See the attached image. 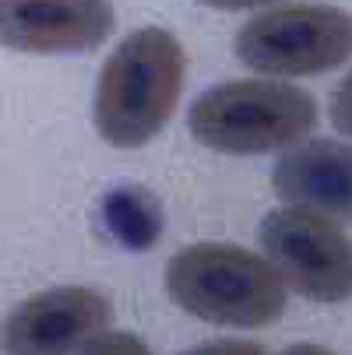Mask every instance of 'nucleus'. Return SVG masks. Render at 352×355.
<instances>
[{"label":"nucleus","mask_w":352,"mask_h":355,"mask_svg":"<svg viewBox=\"0 0 352 355\" xmlns=\"http://www.w3.org/2000/svg\"><path fill=\"white\" fill-rule=\"evenodd\" d=\"M271 187L285 208L352 225V144L314 137L285 148L271 169Z\"/></svg>","instance_id":"8"},{"label":"nucleus","mask_w":352,"mask_h":355,"mask_svg":"<svg viewBox=\"0 0 352 355\" xmlns=\"http://www.w3.org/2000/svg\"><path fill=\"white\" fill-rule=\"evenodd\" d=\"M205 8H215V11H254V8H271L278 0H197Z\"/></svg>","instance_id":"13"},{"label":"nucleus","mask_w":352,"mask_h":355,"mask_svg":"<svg viewBox=\"0 0 352 355\" xmlns=\"http://www.w3.org/2000/svg\"><path fill=\"white\" fill-rule=\"evenodd\" d=\"M236 57L261 78H310L352 57V15L335 4H278L236 35Z\"/></svg>","instance_id":"4"},{"label":"nucleus","mask_w":352,"mask_h":355,"mask_svg":"<svg viewBox=\"0 0 352 355\" xmlns=\"http://www.w3.org/2000/svg\"><path fill=\"white\" fill-rule=\"evenodd\" d=\"M106 225L110 232L131 246V250H144V246H156L159 232H162V211H159V200L141 190V187H120L106 197L103 205Z\"/></svg>","instance_id":"9"},{"label":"nucleus","mask_w":352,"mask_h":355,"mask_svg":"<svg viewBox=\"0 0 352 355\" xmlns=\"http://www.w3.org/2000/svg\"><path fill=\"white\" fill-rule=\"evenodd\" d=\"M117 28L110 0H0V46L35 57L99 49Z\"/></svg>","instance_id":"7"},{"label":"nucleus","mask_w":352,"mask_h":355,"mask_svg":"<svg viewBox=\"0 0 352 355\" xmlns=\"http://www.w3.org/2000/svg\"><path fill=\"white\" fill-rule=\"evenodd\" d=\"M176 306L219 327H268L285 313V285L261 253L236 243H190L166 264Z\"/></svg>","instance_id":"2"},{"label":"nucleus","mask_w":352,"mask_h":355,"mask_svg":"<svg viewBox=\"0 0 352 355\" xmlns=\"http://www.w3.org/2000/svg\"><path fill=\"white\" fill-rule=\"evenodd\" d=\"M282 355H335L331 348H324V345H310V341H299V345H289Z\"/></svg>","instance_id":"14"},{"label":"nucleus","mask_w":352,"mask_h":355,"mask_svg":"<svg viewBox=\"0 0 352 355\" xmlns=\"http://www.w3.org/2000/svg\"><path fill=\"white\" fill-rule=\"evenodd\" d=\"M183 355H268L261 345L254 341H233V338H222V341H208V345H197Z\"/></svg>","instance_id":"12"},{"label":"nucleus","mask_w":352,"mask_h":355,"mask_svg":"<svg viewBox=\"0 0 352 355\" xmlns=\"http://www.w3.org/2000/svg\"><path fill=\"white\" fill-rule=\"evenodd\" d=\"M113 302L88 285L42 288L0 320L4 355H78L85 341L106 331Z\"/></svg>","instance_id":"6"},{"label":"nucleus","mask_w":352,"mask_h":355,"mask_svg":"<svg viewBox=\"0 0 352 355\" xmlns=\"http://www.w3.org/2000/svg\"><path fill=\"white\" fill-rule=\"evenodd\" d=\"M78 355H152V348H148L137 334L131 331H99L92 341L81 345Z\"/></svg>","instance_id":"10"},{"label":"nucleus","mask_w":352,"mask_h":355,"mask_svg":"<svg viewBox=\"0 0 352 355\" xmlns=\"http://www.w3.org/2000/svg\"><path fill=\"white\" fill-rule=\"evenodd\" d=\"M317 123L310 92L278 78H233L194 98L190 137L222 155H268L299 144Z\"/></svg>","instance_id":"3"},{"label":"nucleus","mask_w":352,"mask_h":355,"mask_svg":"<svg viewBox=\"0 0 352 355\" xmlns=\"http://www.w3.org/2000/svg\"><path fill=\"white\" fill-rule=\"evenodd\" d=\"M331 123L345 134V137H352V71L338 81V88H335V95H331Z\"/></svg>","instance_id":"11"},{"label":"nucleus","mask_w":352,"mask_h":355,"mask_svg":"<svg viewBox=\"0 0 352 355\" xmlns=\"http://www.w3.org/2000/svg\"><path fill=\"white\" fill-rule=\"evenodd\" d=\"M258 239L289 292L314 302H345L352 295V239L331 218L278 208L265 215Z\"/></svg>","instance_id":"5"},{"label":"nucleus","mask_w":352,"mask_h":355,"mask_svg":"<svg viewBox=\"0 0 352 355\" xmlns=\"http://www.w3.org/2000/svg\"><path fill=\"white\" fill-rule=\"evenodd\" d=\"M183 81V42L159 25L134 28L113 46L95 81L92 120L99 137L120 151L148 144L173 120Z\"/></svg>","instance_id":"1"}]
</instances>
